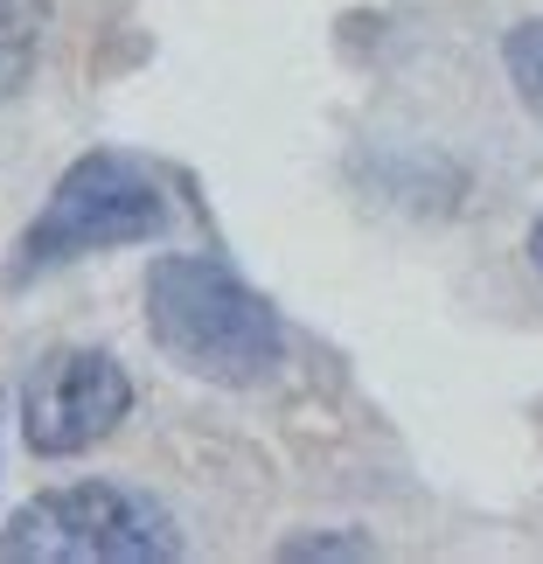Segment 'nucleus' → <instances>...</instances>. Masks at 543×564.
Returning a JSON list of instances; mask_svg holds the SVG:
<instances>
[{"label": "nucleus", "mask_w": 543, "mask_h": 564, "mask_svg": "<svg viewBox=\"0 0 543 564\" xmlns=\"http://www.w3.org/2000/svg\"><path fill=\"white\" fill-rule=\"evenodd\" d=\"M126 411H133V377L112 349H56L21 383V440L42 460H70L112 440Z\"/></svg>", "instance_id": "20e7f679"}, {"label": "nucleus", "mask_w": 543, "mask_h": 564, "mask_svg": "<svg viewBox=\"0 0 543 564\" xmlns=\"http://www.w3.org/2000/svg\"><path fill=\"white\" fill-rule=\"evenodd\" d=\"M182 530L154 495L126 481L50 488L0 530V564H175Z\"/></svg>", "instance_id": "7ed1b4c3"}, {"label": "nucleus", "mask_w": 543, "mask_h": 564, "mask_svg": "<svg viewBox=\"0 0 543 564\" xmlns=\"http://www.w3.org/2000/svg\"><path fill=\"white\" fill-rule=\"evenodd\" d=\"M146 328L188 377L245 390L286 362V321L216 251H167L146 272Z\"/></svg>", "instance_id": "f257e3e1"}, {"label": "nucleus", "mask_w": 543, "mask_h": 564, "mask_svg": "<svg viewBox=\"0 0 543 564\" xmlns=\"http://www.w3.org/2000/svg\"><path fill=\"white\" fill-rule=\"evenodd\" d=\"M502 70L515 84V98H523L530 112H543V14L515 21V29L502 35Z\"/></svg>", "instance_id": "423d86ee"}, {"label": "nucleus", "mask_w": 543, "mask_h": 564, "mask_svg": "<svg viewBox=\"0 0 543 564\" xmlns=\"http://www.w3.org/2000/svg\"><path fill=\"white\" fill-rule=\"evenodd\" d=\"M42 35H50V0H0V105L35 77Z\"/></svg>", "instance_id": "39448f33"}, {"label": "nucleus", "mask_w": 543, "mask_h": 564, "mask_svg": "<svg viewBox=\"0 0 543 564\" xmlns=\"http://www.w3.org/2000/svg\"><path fill=\"white\" fill-rule=\"evenodd\" d=\"M279 557H377V544L356 536V530H341V536H286Z\"/></svg>", "instance_id": "0eeeda50"}, {"label": "nucleus", "mask_w": 543, "mask_h": 564, "mask_svg": "<svg viewBox=\"0 0 543 564\" xmlns=\"http://www.w3.org/2000/svg\"><path fill=\"white\" fill-rule=\"evenodd\" d=\"M530 265H536V279H543V216L530 224Z\"/></svg>", "instance_id": "6e6552de"}, {"label": "nucleus", "mask_w": 543, "mask_h": 564, "mask_svg": "<svg viewBox=\"0 0 543 564\" xmlns=\"http://www.w3.org/2000/svg\"><path fill=\"white\" fill-rule=\"evenodd\" d=\"M167 224H175V203H167L154 167L98 147V154H77L56 175L50 203L35 209V224L21 230V245L8 258V279H42V272L70 265V258L154 245Z\"/></svg>", "instance_id": "f03ea898"}]
</instances>
